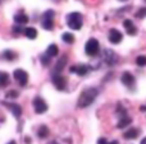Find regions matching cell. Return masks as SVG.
Listing matches in <instances>:
<instances>
[{
  "mask_svg": "<svg viewBox=\"0 0 146 144\" xmlns=\"http://www.w3.org/2000/svg\"><path fill=\"white\" fill-rule=\"evenodd\" d=\"M85 51H86V54H87L88 56L98 55V52H99V42H98V40H95V38H90V40L86 42Z\"/></svg>",
  "mask_w": 146,
  "mask_h": 144,
  "instance_id": "3",
  "label": "cell"
},
{
  "mask_svg": "<svg viewBox=\"0 0 146 144\" xmlns=\"http://www.w3.org/2000/svg\"><path fill=\"white\" fill-rule=\"evenodd\" d=\"M98 144H109L108 142H106L105 138H100V139L98 140Z\"/></svg>",
  "mask_w": 146,
  "mask_h": 144,
  "instance_id": "30",
  "label": "cell"
},
{
  "mask_svg": "<svg viewBox=\"0 0 146 144\" xmlns=\"http://www.w3.org/2000/svg\"><path fill=\"white\" fill-rule=\"evenodd\" d=\"M141 144H146V137H145V138H144V139H142V140H141Z\"/></svg>",
  "mask_w": 146,
  "mask_h": 144,
  "instance_id": "32",
  "label": "cell"
},
{
  "mask_svg": "<svg viewBox=\"0 0 146 144\" xmlns=\"http://www.w3.org/2000/svg\"><path fill=\"white\" fill-rule=\"evenodd\" d=\"M140 110H141V111H146V107L142 106V107H140Z\"/></svg>",
  "mask_w": 146,
  "mask_h": 144,
  "instance_id": "33",
  "label": "cell"
},
{
  "mask_svg": "<svg viewBox=\"0 0 146 144\" xmlns=\"http://www.w3.org/2000/svg\"><path fill=\"white\" fill-rule=\"evenodd\" d=\"M122 40H123V35H122L118 29H115V28L110 29V32H109V41H110L111 43L117 45V43H119Z\"/></svg>",
  "mask_w": 146,
  "mask_h": 144,
  "instance_id": "9",
  "label": "cell"
},
{
  "mask_svg": "<svg viewBox=\"0 0 146 144\" xmlns=\"http://www.w3.org/2000/svg\"><path fill=\"white\" fill-rule=\"evenodd\" d=\"M53 83H54V86H55L56 89H59V91H63V89H66L67 79L64 78L63 75H60L59 73H54L53 74Z\"/></svg>",
  "mask_w": 146,
  "mask_h": 144,
  "instance_id": "6",
  "label": "cell"
},
{
  "mask_svg": "<svg viewBox=\"0 0 146 144\" xmlns=\"http://www.w3.org/2000/svg\"><path fill=\"white\" fill-rule=\"evenodd\" d=\"M13 31H14V32H15V33H17V32H18V33H19V32H22V31H23V29H22V28H21V27H19V26H18V27H17V26H15V27H14V28H13ZM23 32H25V31H23Z\"/></svg>",
  "mask_w": 146,
  "mask_h": 144,
  "instance_id": "31",
  "label": "cell"
},
{
  "mask_svg": "<svg viewBox=\"0 0 146 144\" xmlns=\"http://www.w3.org/2000/svg\"><path fill=\"white\" fill-rule=\"evenodd\" d=\"M13 75H14V79H15V81H17L22 87H25L26 84H27L28 74L26 73L25 70H22V69H17V70H14Z\"/></svg>",
  "mask_w": 146,
  "mask_h": 144,
  "instance_id": "7",
  "label": "cell"
},
{
  "mask_svg": "<svg viewBox=\"0 0 146 144\" xmlns=\"http://www.w3.org/2000/svg\"><path fill=\"white\" fill-rule=\"evenodd\" d=\"M109 144H118V142H117V140H113V142H110Z\"/></svg>",
  "mask_w": 146,
  "mask_h": 144,
  "instance_id": "34",
  "label": "cell"
},
{
  "mask_svg": "<svg viewBox=\"0 0 146 144\" xmlns=\"http://www.w3.org/2000/svg\"><path fill=\"white\" fill-rule=\"evenodd\" d=\"M62 38H63V41H64L66 43H73V42H74V36H73L72 33H69V32L63 33Z\"/></svg>",
  "mask_w": 146,
  "mask_h": 144,
  "instance_id": "22",
  "label": "cell"
},
{
  "mask_svg": "<svg viewBox=\"0 0 146 144\" xmlns=\"http://www.w3.org/2000/svg\"><path fill=\"white\" fill-rule=\"evenodd\" d=\"M121 81H122V83H123L126 87H128V88H131V87L135 86V77L132 75L129 71H124V73L122 74Z\"/></svg>",
  "mask_w": 146,
  "mask_h": 144,
  "instance_id": "8",
  "label": "cell"
},
{
  "mask_svg": "<svg viewBox=\"0 0 146 144\" xmlns=\"http://www.w3.org/2000/svg\"><path fill=\"white\" fill-rule=\"evenodd\" d=\"M42 27L45 28V29H53V27H54L53 19H44L42 20Z\"/></svg>",
  "mask_w": 146,
  "mask_h": 144,
  "instance_id": "23",
  "label": "cell"
},
{
  "mask_svg": "<svg viewBox=\"0 0 146 144\" xmlns=\"http://www.w3.org/2000/svg\"><path fill=\"white\" fill-rule=\"evenodd\" d=\"M41 63H42L44 65H49V63H50V56H49L48 54L42 55L41 56Z\"/></svg>",
  "mask_w": 146,
  "mask_h": 144,
  "instance_id": "27",
  "label": "cell"
},
{
  "mask_svg": "<svg viewBox=\"0 0 146 144\" xmlns=\"http://www.w3.org/2000/svg\"><path fill=\"white\" fill-rule=\"evenodd\" d=\"M67 61H68L67 55H63L56 61V65H55V68H54V73H60V71H63V69L66 68V65H67Z\"/></svg>",
  "mask_w": 146,
  "mask_h": 144,
  "instance_id": "11",
  "label": "cell"
},
{
  "mask_svg": "<svg viewBox=\"0 0 146 144\" xmlns=\"http://www.w3.org/2000/svg\"><path fill=\"white\" fill-rule=\"evenodd\" d=\"M25 35H26V37L30 38V40H35V38L37 37V31L33 27H28L25 29Z\"/></svg>",
  "mask_w": 146,
  "mask_h": 144,
  "instance_id": "16",
  "label": "cell"
},
{
  "mask_svg": "<svg viewBox=\"0 0 146 144\" xmlns=\"http://www.w3.org/2000/svg\"><path fill=\"white\" fill-rule=\"evenodd\" d=\"M46 54H48L50 58H54V56L58 55V47H56V45H49L48 50H46Z\"/></svg>",
  "mask_w": 146,
  "mask_h": 144,
  "instance_id": "19",
  "label": "cell"
},
{
  "mask_svg": "<svg viewBox=\"0 0 146 144\" xmlns=\"http://www.w3.org/2000/svg\"><path fill=\"white\" fill-rule=\"evenodd\" d=\"M54 17V10H46L44 14V19H53Z\"/></svg>",
  "mask_w": 146,
  "mask_h": 144,
  "instance_id": "28",
  "label": "cell"
},
{
  "mask_svg": "<svg viewBox=\"0 0 146 144\" xmlns=\"http://www.w3.org/2000/svg\"><path fill=\"white\" fill-rule=\"evenodd\" d=\"M67 24L72 29H81L82 27V15L77 12H73L67 17Z\"/></svg>",
  "mask_w": 146,
  "mask_h": 144,
  "instance_id": "2",
  "label": "cell"
},
{
  "mask_svg": "<svg viewBox=\"0 0 146 144\" xmlns=\"http://www.w3.org/2000/svg\"><path fill=\"white\" fill-rule=\"evenodd\" d=\"M137 17H139V18H144L145 17V15H146V9H145V8H144V9H141V10H139V12H137Z\"/></svg>",
  "mask_w": 146,
  "mask_h": 144,
  "instance_id": "29",
  "label": "cell"
},
{
  "mask_svg": "<svg viewBox=\"0 0 146 144\" xmlns=\"http://www.w3.org/2000/svg\"><path fill=\"white\" fill-rule=\"evenodd\" d=\"M37 135L41 138V139H44V138H46V137H48V135H49V129L45 126V125H41V126L38 128Z\"/></svg>",
  "mask_w": 146,
  "mask_h": 144,
  "instance_id": "20",
  "label": "cell"
},
{
  "mask_svg": "<svg viewBox=\"0 0 146 144\" xmlns=\"http://www.w3.org/2000/svg\"><path fill=\"white\" fill-rule=\"evenodd\" d=\"M131 122H132V119H131V117H128L127 115H126V116H122V119L119 120V122H118V125H117V128H118V129H123V128L128 126Z\"/></svg>",
  "mask_w": 146,
  "mask_h": 144,
  "instance_id": "15",
  "label": "cell"
},
{
  "mask_svg": "<svg viewBox=\"0 0 146 144\" xmlns=\"http://www.w3.org/2000/svg\"><path fill=\"white\" fill-rule=\"evenodd\" d=\"M14 20L18 24H26V23L28 22V17L26 14H17L14 17Z\"/></svg>",
  "mask_w": 146,
  "mask_h": 144,
  "instance_id": "18",
  "label": "cell"
},
{
  "mask_svg": "<svg viewBox=\"0 0 146 144\" xmlns=\"http://www.w3.org/2000/svg\"><path fill=\"white\" fill-rule=\"evenodd\" d=\"M121 1H126V0H121Z\"/></svg>",
  "mask_w": 146,
  "mask_h": 144,
  "instance_id": "36",
  "label": "cell"
},
{
  "mask_svg": "<svg viewBox=\"0 0 146 144\" xmlns=\"http://www.w3.org/2000/svg\"><path fill=\"white\" fill-rule=\"evenodd\" d=\"M19 96L18 94V92L17 91H9V92H7V98H17V97Z\"/></svg>",
  "mask_w": 146,
  "mask_h": 144,
  "instance_id": "26",
  "label": "cell"
},
{
  "mask_svg": "<svg viewBox=\"0 0 146 144\" xmlns=\"http://www.w3.org/2000/svg\"><path fill=\"white\" fill-rule=\"evenodd\" d=\"M32 105H33V109H35L36 114H44V112L48 111V105H46V102L38 96L33 98Z\"/></svg>",
  "mask_w": 146,
  "mask_h": 144,
  "instance_id": "4",
  "label": "cell"
},
{
  "mask_svg": "<svg viewBox=\"0 0 146 144\" xmlns=\"http://www.w3.org/2000/svg\"><path fill=\"white\" fill-rule=\"evenodd\" d=\"M88 70H90V68H88L87 65H85V64H80V65L72 66V68L69 69L71 73H76V74H78V75H85V74H87Z\"/></svg>",
  "mask_w": 146,
  "mask_h": 144,
  "instance_id": "10",
  "label": "cell"
},
{
  "mask_svg": "<svg viewBox=\"0 0 146 144\" xmlns=\"http://www.w3.org/2000/svg\"><path fill=\"white\" fill-rule=\"evenodd\" d=\"M3 55H4V59H7V60H14L15 59V54L13 52V51H4L3 52Z\"/></svg>",
  "mask_w": 146,
  "mask_h": 144,
  "instance_id": "25",
  "label": "cell"
},
{
  "mask_svg": "<svg viewBox=\"0 0 146 144\" xmlns=\"http://www.w3.org/2000/svg\"><path fill=\"white\" fill-rule=\"evenodd\" d=\"M98 97V89L94 88V87H90V88H86L81 92L80 97H78L77 101V107L78 109H86L87 106H90L95 98Z\"/></svg>",
  "mask_w": 146,
  "mask_h": 144,
  "instance_id": "1",
  "label": "cell"
},
{
  "mask_svg": "<svg viewBox=\"0 0 146 144\" xmlns=\"http://www.w3.org/2000/svg\"><path fill=\"white\" fill-rule=\"evenodd\" d=\"M103 59H104V61H105L108 65H114V64L118 61V56H117V54L114 52L113 50H109V48L104 50Z\"/></svg>",
  "mask_w": 146,
  "mask_h": 144,
  "instance_id": "5",
  "label": "cell"
},
{
  "mask_svg": "<svg viewBox=\"0 0 146 144\" xmlns=\"http://www.w3.org/2000/svg\"><path fill=\"white\" fill-rule=\"evenodd\" d=\"M8 144H17V143H15V142H14V140H12V142H9V143H8Z\"/></svg>",
  "mask_w": 146,
  "mask_h": 144,
  "instance_id": "35",
  "label": "cell"
},
{
  "mask_svg": "<svg viewBox=\"0 0 146 144\" xmlns=\"http://www.w3.org/2000/svg\"><path fill=\"white\" fill-rule=\"evenodd\" d=\"M7 107H9L10 109V111L13 112L14 117L19 119L21 115H22V109H21L19 105H17V103H7Z\"/></svg>",
  "mask_w": 146,
  "mask_h": 144,
  "instance_id": "13",
  "label": "cell"
},
{
  "mask_svg": "<svg viewBox=\"0 0 146 144\" xmlns=\"http://www.w3.org/2000/svg\"><path fill=\"white\" fill-rule=\"evenodd\" d=\"M139 134H140V130L139 129H135V128H131L129 130H127L126 133L123 134V137H124V139H136L137 137H139Z\"/></svg>",
  "mask_w": 146,
  "mask_h": 144,
  "instance_id": "14",
  "label": "cell"
},
{
  "mask_svg": "<svg viewBox=\"0 0 146 144\" xmlns=\"http://www.w3.org/2000/svg\"><path fill=\"white\" fill-rule=\"evenodd\" d=\"M136 64L139 66H146V56L145 55H140L136 59Z\"/></svg>",
  "mask_w": 146,
  "mask_h": 144,
  "instance_id": "24",
  "label": "cell"
},
{
  "mask_svg": "<svg viewBox=\"0 0 146 144\" xmlns=\"http://www.w3.org/2000/svg\"><path fill=\"white\" fill-rule=\"evenodd\" d=\"M49 144H72V140L69 138H56Z\"/></svg>",
  "mask_w": 146,
  "mask_h": 144,
  "instance_id": "21",
  "label": "cell"
},
{
  "mask_svg": "<svg viewBox=\"0 0 146 144\" xmlns=\"http://www.w3.org/2000/svg\"><path fill=\"white\" fill-rule=\"evenodd\" d=\"M123 26H124V28H126L127 33H128L129 36H133V35H136L137 29H136V27H135L133 22H132L131 19H126V20H124V22H123Z\"/></svg>",
  "mask_w": 146,
  "mask_h": 144,
  "instance_id": "12",
  "label": "cell"
},
{
  "mask_svg": "<svg viewBox=\"0 0 146 144\" xmlns=\"http://www.w3.org/2000/svg\"><path fill=\"white\" fill-rule=\"evenodd\" d=\"M9 83V75L8 73H4V71H0V87H5Z\"/></svg>",
  "mask_w": 146,
  "mask_h": 144,
  "instance_id": "17",
  "label": "cell"
}]
</instances>
